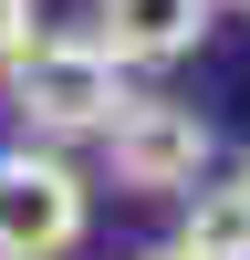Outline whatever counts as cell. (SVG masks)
I'll use <instances>...</instances> for the list:
<instances>
[{
  "label": "cell",
  "mask_w": 250,
  "mask_h": 260,
  "mask_svg": "<svg viewBox=\"0 0 250 260\" xmlns=\"http://www.w3.org/2000/svg\"><path fill=\"white\" fill-rule=\"evenodd\" d=\"M240 198H250V167H240Z\"/></svg>",
  "instance_id": "ba28073f"
},
{
  "label": "cell",
  "mask_w": 250,
  "mask_h": 260,
  "mask_svg": "<svg viewBox=\"0 0 250 260\" xmlns=\"http://www.w3.org/2000/svg\"><path fill=\"white\" fill-rule=\"evenodd\" d=\"M208 115L198 104H167V94H136L115 115V136H104V156H115V187H136V198H198L208 187Z\"/></svg>",
  "instance_id": "7a4b0ae2"
},
{
  "label": "cell",
  "mask_w": 250,
  "mask_h": 260,
  "mask_svg": "<svg viewBox=\"0 0 250 260\" xmlns=\"http://www.w3.org/2000/svg\"><path fill=\"white\" fill-rule=\"evenodd\" d=\"M208 11H219V0H104V11H94V42L125 62V73H136V62L157 73V62H188V52H198Z\"/></svg>",
  "instance_id": "277c9868"
},
{
  "label": "cell",
  "mask_w": 250,
  "mask_h": 260,
  "mask_svg": "<svg viewBox=\"0 0 250 260\" xmlns=\"http://www.w3.org/2000/svg\"><path fill=\"white\" fill-rule=\"evenodd\" d=\"M167 250L177 260H250V198L240 187H198V198H188V229Z\"/></svg>",
  "instance_id": "5b68a950"
},
{
  "label": "cell",
  "mask_w": 250,
  "mask_h": 260,
  "mask_svg": "<svg viewBox=\"0 0 250 260\" xmlns=\"http://www.w3.org/2000/svg\"><path fill=\"white\" fill-rule=\"evenodd\" d=\"M125 62L104 52L94 31H52V42H32V52L11 62V115H21V136L32 146H73V136H115V115H125Z\"/></svg>",
  "instance_id": "6da1fadb"
},
{
  "label": "cell",
  "mask_w": 250,
  "mask_h": 260,
  "mask_svg": "<svg viewBox=\"0 0 250 260\" xmlns=\"http://www.w3.org/2000/svg\"><path fill=\"white\" fill-rule=\"evenodd\" d=\"M32 52V0H0V73Z\"/></svg>",
  "instance_id": "8992f818"
},
{
  "label": "cell",
  "mask_w": 250,
  "mask_h": 260,
  "mask_svg": "<svg viewBox=\"0 0 250 260\" xmlns=\"http://www.w3.org/2000/svg\"><path fill=\"white\" fill-rule=\"evenodd\" d=\"M136 260H177V250H136Z\"/></svg>",
  "instance_id": "52a82bcc"
},
{
  "label": "cell",
  "mask_w": 250,
  "mask_h": 260,
  "mask_svg": "<svg viewBox=\"0 0 250 260\" xmlns=\"http://www.w3.org/2000/svg\"><path fill=\"white\" fill-rule=\"evenodd\" d=\"M83 240V177L52 146H11L0 156V260H63Z\"/></svg>",
  "instance_id": "3957f363"
}]
</instances>
